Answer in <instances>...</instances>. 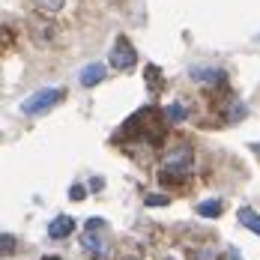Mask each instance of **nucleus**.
Wrapping results in <instances>:
<instances>
[{"mask_svg": "<svg viewBox=\"0 0 260 260\" xmlns=\"http://www.w3.org/2000/svg\"><path fill=\"white\" fill-rule=\"evenodd\" d=\"M231 260H239V254H236V251H231Z\"/></svg>", "mask_w": 260, "mask_h": 260, "instance_id": "nucleus-15", "label": "nucleus"}, {"mask_svg": "<svg viewBox=\"0 0 260 260\" xmlns=\"http://www.w3.org/2000/svg\"><path fill=\"white\" fill-rule=\"evenodd\" d=\"M171 204V198H165V194H147V207H168Z\"/></svg>", "mask_w": 260, "mask_h": 260, "instance_id": "nucleus-12", "label": "nucleus"}, {"mask_svg": "<svg viewBox=\"0 0 260 260\" xmlns=\"http://www.w3.org/2000/svg\"><path fill=\"white\" fill-rule=\"evenodd\" d=\"M135 63H138V54H135V48H132V42L117 39V45H114V51H111V66L120 69V72H126V69H132Z\"/></svg>", "mask_w": 260, "mask_h": 260, "instance_id": "nucleus-4", "label": "nucleus"}, {"mask_svg": "<svg viewBox=\"0 0 260 260\" xmlns=\"http://www.w3.org/2000/svg\"><path fill=\"white\" fill-rule=\"evenodd\" d=\"M0 248H3V254H12V248H15V236H12V234H3V239H0Z\"/></svg>", "mask_w": 260, "mask_h": 260, "instance_id": "nucleus-13", "label": "nucleus"}, {"mask_svg": "<svg viewBox=\"0 0 260 260\" xmlns=\"http://www.w3.org/2000/svg\"><path fill=\"white\" fill-rule=\"evenodd\" d=\"M165 174H174V177H185L191 171V150L188 147H177L174 153H168L165 161H161Z\"/></svg>", "mask_w": 260, "mask_h": 260, "instance_id": "nucleus-3", "label": "nucleus"}, {"mask_svg": "<svg viewBox=\"0 0 260 260\" xmlns=\"http://www.w3.org/2000/svg\"><path fill=\"white\" fill-rule=\"evenodd\" d=\"M221 212H224V204H221V201H215V198L198 204V215H204V218H218Z\"/></svg>", "mask_w": 260, "mask_h": 260, "instance_id": "nucleus-8", "label": "nucleus"}, {"mask_svg": "<svg viewBox=\"0 0 260 260\" xmlns=\"http://www.w3.org/2000/svg\"><path fill=\"white\" fill-rule=\"evenodd\" d=\"M63 96H66V93H63V87H45V90H36L33 96H27L24 102H21V114H27V117L45 114V111H51Z\"/></svg>", "mask_w": 260, "mask_h": 260, "instance_id": "nucleus-2", "label": "nucleus"}, {"mask_svg": "<svg viewBox=\"0 0 260 260\" xmlns=\"http://www.w3.org/2000/svg\"><path fill=\"white\" fill-rule=\"evenodd\" d=\"M188 75H191V81H201V84H218V81H224V72L209 69V66H194Z\"/></svg>", "mask_w": 260, "mask_h": 260, "instance_id": "nucleus-7", "label": "nucleus"}, {"mask_svg": "<svg viewBox=\"0 0 260 260\" xmlns=\"http://www.w3.org/2000/svg\"><path fill=\"white\" fill-rule=\"evenodd\" d=\"M45 260H60V257H45Z\"/></svg>", "mask_w": 260, "mask_h": 260, "instance_id": "nucleus-16", "label": "nucleus"}, {"mask_svg": "<svg viewBox=\"0 0 260 260\" xmlns=\"http://www.w3.org/2000/svg\"><path fill=\"white\" fill-rule=\"evenodd\" d=\"M165 117H168L171 123H180V120H185V108H182V105H168V108H165Z\"/></svg>", "mask_w": 260, "mask_h": 260, "instance_id": "nucleus-10", "label": "nucleus"}, {"mask_svg": "<svg viewBox=\"0 0 260 260\" xmlns=\"http://www.w3.org/2000/svg\"><path fill=\"white\" fill-rule=\"evenodd\" d=\"M72 231H75V218L72 215H57L51 224H48V236L51 239H66Z\"/></svg>", "mask_w": 260, "mask_h": 260, "instance_id": "nucleus-6", "label": "nucleus"}, {"mask_svg": "<svg viewBox=\"0 0 260 260\" xmlns=\"http://www.w3.org/2000/svg\"><path fill=\"white\" fill-rule=\"evenodd\" d=\"M105 75H108V66L105 63H87L81 69V84L84 87H96V84H102Z\"/></svg>", "mask_w": 260, "mask_h": 260, "instance_id": "nucleus-5", "label": "nucleus"}, {"mask_svg": "<svg viewBox=\"0 0 260 260\" xmlns=\"http://www.w3.org/2000/svg\"><path fill=\"white\" fill-rule=\"evenodd\" d=\"M39 9H45V12H60L63 9V0H33Z\"/></svg>", "mask_w": 260, "mask_h": 260, "instance_id": "nucleus-11", "label": "nucleus"}, {"mask_svg": "<svg viewBox=\"0 0 260 260\" xmlns=\"http://www.w3.org/2000/svg\"><path fill=\"white\" fill-rule=\"evenodd\" d=\"M84 194H87V188H84V185H72V188H69V198H72V201H81Z\"/></svg>", "mask_w": 260, "mask_h": 260, "instance_id": "nucleus-14", "label": "nucleus"}, {"mask_svg": "<svg viewBox=\"0 0 260 260\" xmlns=\"http://www.w3.org/2000/svg\"><path fill=\"white\" fill-rule=\"evenodd\" d=\"M108 221L105 218H90L84 224V234H81V242L87 251H93L96 257H111L114 248H111V239H108Z\"/></svg>", "mask_w": 260, "mask_h": 260, "instance_id": "nucleus-1", "label": "nucleus"}, {"mask_svg": "<svg viewBox=\"0 0 260 260\" xmlns=\"http://www.w3.org/2000/svg\"><path fill=\"white\" fill-rule=\"evenodd\" d=\"M239 221L248 228V231H254V234L260 236V215L254 212V209H248V207H242L239 209Z\"/></svg>", "mask_w": 260, "mask_h": 260, "instance_id": "nucleus-9", "label": "nucleus"}]
</instances>
